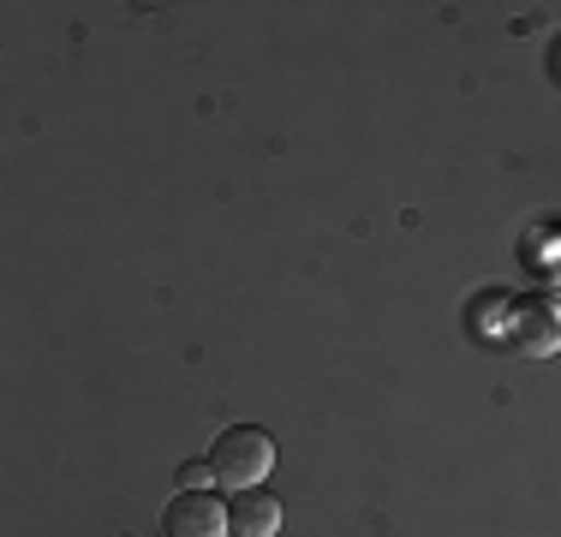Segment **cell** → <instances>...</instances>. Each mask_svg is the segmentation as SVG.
Instances as JSON below:
<instances>
[{"mask_svg":"<svg viewBox=\"0 0 561 537\" xmlns=\"http://www.w3.org/2000/svg\"><path fill=\"white\" fill-rule=\"evenodd\" d=\"M227 532H233V519L209 490H180L162 514V537H227Z\"/></svg>","mask_w":561,"mask_h":537,"instance_id":"cell-2","label":"cell"},{"mask_svg":"<svg viewBox=\"0 0 561 537\" xmlns=\"http://www.w3.org/2000/svg\"><path fill=\"white\" fill-rule=\"evenodd\" d=\"M227 519H233V537H275L280 532V502L270 490H239L233 507H227Z\"/></svg>","mask_w":561,"mask_h":537,"instance_id":"cell-4","label":"cell"},{"mask_svg":"<svg viewBox=\"0 0 561 537\" xmlns=\"http://www.w3.org/2000/svg\"><path fill=\"white\" fill-rule=\"evenodd\" d=\"M209 472H216V483H227V490H257V483L275 472L270 430H257V424L221 430L216 448H209Z\"/></svg>","mask_w":561,"mask_h":537,"instance_id":"cell-1","label":"cell"},{"mask_svg":"<svg viewBox=\"0 0 561 537\" xmlns=\"http://www.w3.org/2000/svg\"><path fill=\"white\" fill-rule=\"evenodd\" d=\"M209 478H216V472H209V460H192V466H180V490H204Z\"/></svg>","mask_w":561,"mask_h":537,"instance_id":"cell-5","label":"cell"},{"mask_svg":"<svg viewBox=\"0 0 561 537\" xmlns=\"http://www.w3.org/2000/svg\"><path fill=\"white\" fill-rule=\"evenodd\" d=\"M507 334H514V346L531 353V358L561 353V317L543 299H514L507 305Z\"/></svg>","mask_w":561,"mask_h":537,"instance_id":"cell-3","label":"cell"}]
</instances>
